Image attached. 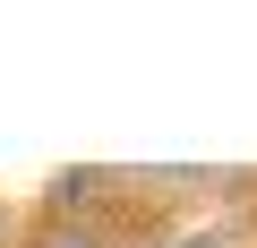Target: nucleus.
Wrapping results in <instances>:
<instances>
[{
	"label": "nucleus",
	"mask_w": 257,
	"mask_h": 248,
	"mask_svg": "<svg viewBox=\"0 0 257 248\" xmlns=\"http://www.w3.org/2000/svg\"><path fill=\"white\" fill-rule=\"evenodd\" d=\"M18 239H26V205H18V197H0V248H18Z\"/></svg>",
	"instance_id": "nucleus-3"
},
{
	"label": "nucleus",
	"mask_w": 257,
	"mask_h": 248,
	"mask_svg": "<svg viewBox=\"0 0 257 248\" xmlns=\"http://www.w3.org/2000/svg\"><path fill=\"white\" fill-rule=\"evenodd\" d=\"M18 248H128V239L103 231V222H69V214H35L26 205V239Z\"/></svg>",
	"instance_id": "nucleus-1"
},
{
	"label": "nucleus",
	"mask_w": 257,
	"mask_h": 248,
	"mask_svg": "<svg viewBox=\"0 0 257 248\" xmlns=\"http://www.w3.org/2000/svg\"><path fill=\"white\" fill-rule=\"evenodd\" d=\"M155 248H257V222H248V214H197V222H180V231L155 239Z\"/></svg>",
	"instance_id": "nucleus-2"
}]
</instances>
